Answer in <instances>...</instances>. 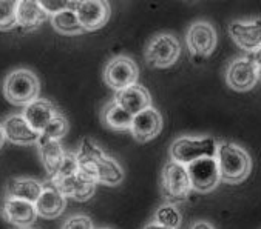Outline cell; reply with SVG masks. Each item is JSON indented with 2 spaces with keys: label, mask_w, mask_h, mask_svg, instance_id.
<instances>
[{
  "label": "cell",
  "mask_w": 261,
  "mask_h": 229,
  "mask_svg": "<svg viewBox=\"0 0 261 229\" xmlns=\"http://www.w3.org/2000/svg\"><path fill=\"white\" fill-rule=\"evenodd\" d=\"M100 229H110V227H100Z\"/></svg>",
  "instance_id": "cell-35"
},
{
  "label": "cell",
  "mask_w": 261,
  "mask_h": 229,
  "mask_svg": "<svg viewBox=\"0 0 261 229\" xmlns=\"http://www.w3.org/2000/svg\"><path fill=\"white\" fill-rule=\"evenodd\" d=\"M37 146H39V155H40L45 171L49 174V177H55L65 157V151L61 145V140L40 142L37 143Z\"/></svg>",
  "instance_id": "cell-21"
},
{
  "label": "cell",
  "mask_w": 261,
  "mask_h": 229,
  "mask_svg": "<svg viewBox=\"0 0 261 229\" xmlns=\"http://www.w3.org/2000/svg\"><path fill=\"white\" fill-rule=\"evenodd\" d=\"M161 186H163V194L167 199L182 200L192 189L190 177L187 173V165L178 163L175 160L167 161L166 166L163 168Z\"/></svg>",
  "instance_id": "cell-7"
},
{
  "label": "cell",
  "mask_w": 261,
  "mask_h": 229,
  "mask_svg": "<svg viewBox=\"0 0 261 229\" xmlns=\"http://www.w3.org/2000/svg\"><path fill=\"white\" fill-rule=\"evenodd\" d=\"M65 197H71L79 202H85L93 197L96 191V180L90 177L84 171H77L76 174L64 179H51Z\"/></svg>",
  "instance_id": "cell-12"
},
{
  "label": "cell",
  "mask_w": 261,
  "mask_h": 229,
  "mask_svg": "<svg viewBox=\"0 0 261 229\" xmlns=\"http://www.w3.org/2000/svg\"><path fill=\"white\" fill-rule=\"evenodd\" d=\"M217 142L212 137H179L170 146V158L189 165L204 157L217 155Z\"/></svg>",
  "instance_id": "cell-4"
},
{
  "label": "cell",
  "mask_w": 261,
  "mask_h": 229,
  "mask_svg": "<svg viewBox=\"0 0 261 229\" xmlns=\"http://www.w3.org/2000/svg\"><path fill=\"white\" fill-rule=\"evenodd\" d=\"M186 42H187V48L192 57L196 62H199L215 51L217 31L208 22H204V20L195 22L190 25L187 31Z\"/></svg>",
  "instance_id": "cell-6"
},
{
  "label": "cell",
  "mask_w": 261,
  "mask_h": 229,
  "mask_svg": "<svg viewBox=\"0 0 261 229\" xmlns=\"http://www.w3.org/2000/svg\"><path fill=\"white\" fill-rule=\"evenodd\" d=\"M5 134H4V128H2V123H0V149H2L4 143H5Z\"/></svg>",
  "instance_id": "cell-34"
},
{
  "label": "cell",
  "mask_w": 261,
  "mask_h": 229,
  "mask_svg": "<svg viewBox=\"0 0 261 229\" xmlns=\"http://www.w3.org/2000/svg\"><path fill=\"white\" fill-rule=\"evenodd\" d=\"M79 169L96 180V183L106 186H118L124 182L122 166L103 152L91 139H82L76 152Z\"/></svg>",
  "instance_id": "cell-1"
},
{
  "label": "cell",
  "mask_w": 261,
  "mask_h": 229,
  "mask_svg": "<svg viewBox=\"0 0 261 229\" xmlns=\"http://www.w3.org/2000/svg\"><path fill=\"white\" fill-rule=\"evenodd\" d=\"M73 10L84 31H96L106 26L112 13L109 0H76Z\"/></svg>",
  "instance_id": "cell-10"
},
{
  "label": "cell",
  "mask_w": 261,
  "mask_h": 229,
  "mask_svg": "<svg viewBox=\"0 0 261 229\" xmlns=\"http://www.w3.org/2000/svg\"><path fill=\"white\" fill-rule=\"evenodd\" d=\"M250 57H252V60H253V63H255V67H256L258 76H259V79H261V46H259L256 51L250 52Z\"/></svg>",
  "instance_id": "cell-31"
},
{
  "label": "cell",
  "mask_w": 261,
  "mask_h": 229,
  "mask_svg": "<svg viewBox=\"0 0 261 229\" xmlns=\"http://www.w3.org/2000/svg\"><path fill=\"white\" fill-rule=\"evenodd\" d=\"M40 82L37 76L30 70H14L4 82V94L13 105L25 106L27 103L37 99Z\"/></svg>",
  "instance_id": "cell-3"
},
{
  "label": "cell",
  "mask_w": 261,
  "mask_h": 229,
  "mask_svg": "<svg viewBox=\"0 0 261 229\" xmlns=\"http://www.w3.org/2000/svg\"><path fill=\"white\" fill-rule=\"evenodd\" d=\"M51 25H53V28L56 31L62 32V34H68V36L84 32V28H82L73 7L62 10V11L51 16Z\"/></svg>",
  "instance_id": "cell-24"
},
{
  "label": "cell",
  "mask_w": 261,
  "mask_h": 229,
  "mask_svg": "<svg viewBox=\"0 0 261 229\" xmlns=\"http://www.w3.org/2000/svg\"><path fill=\"white\" fill-rule=\"evenodd\" d=\"M217 163L220 171V179L226 183H240L243 182L252 168L249 154L229 142H221L217 146Z\"/></svg>",
  "instance_id": "cell-2"
},
{
  "label": "cell",
  "mask_w": 261,
  "mask_h": 229,
  "mask_svg": "<svg viewBox=\"0 0 261 229\" xmlns=\"http://www.w3.org/2000/svg\"><path fill=\"white\" fill-rule=\"evenodd\" d=\"M144 229H170V227H166V226H163V224H160V223L153 221V223H148Z\"/></svg>",
  "instance_id": "cell-33"
},
{
  "label": "cell",
  "mask_w": 261,
  "mask_h": 229,
  "mask_svg": "<svg viewBox=\"0 0 261 229\" xmlns=\"http://www.w3.org/2000/svg\"><path fill=\"white\" fill-rule=\"evenodd\" d=\"M23 229H28V227H23Z\"/></svg>",
  "instance_id": "cell-36"
},
{
  "label": "cell",
  "mask_w": 261,
  "mask_h": 229,
  "mask_svg": "<svg viewBox=\"0 0 261 229\" xmlns=\"http://www.w3.org/2000/svg\"><path fill=\"white\" fill-rule=\"evenodd\" d=\"M79 171V163H77V158H76V154L73 152H65V157H64V161L59 168V171L56 173L55 177L51 179H64V177H70L73 174H76Z\"/></svg>",
  "instance_id": "cell-28"
},
{
  "label": "cell",
  "mask_w": 261,
  "mask_h": 229,
  "mask_svg": "<svg viewBox=\"0 0 261 229\" xmlns=\"http://www.w3.org/2000/svg\"><path fill=\"white\" fill-rule=\"evenodd\" d=\"M138 76H139V70L136 63L127 55L113 57L106 65V70H103V80L115 91H121L136 83Z\"/></svg>",
  "instance_id": "cell-9"
},
{
  "label": "cell",
  "mask_w": 261,
  "mask_h": 229,
  "mask_svg": "<svg viewBox=\"0 0 261 229\" xmlns=\"http://www.w3.org/2000/svg\"><path fill=\"white\" fill-rule=\"evenodd\" d=\"M115 102H118L125 111L133 114V116L141 112L142 109L151 106V97L148 91L138 83H133L121 91H116Z\"/></svg>",
  "instance_id": "cell-19"
},
{
  "label": "cell",
  "mask_w": 261,
  "mask_h": 229,
  "mask_svg": "<svg viewBox=\"0 0 261 229\" xmlns=\"http://www.w3.org/2000/svg\"><path fill=\"white\" fill-rule=\"evenodd\" d=\"M37 215L43 218H58L67 205V197L59 191V188L53 183V180H48L42 186V192L39 199L34 202Z\"/></svg>",
  "instance_id": "cell-15"
},
{
  "label": "cell",
  "mask_w": 261,
  "mask_h": 229,
  "mask_svg": "<svg viewBox=\"0 0 261 229\" xmlns=\"http://www.w3.org/2000/svg\"><path fill=\"white\" fill-rule=\"evenodd\" d=\"M46 19L48 14L39 7L36 0H19L16 11V26L25 31H31L39 28Z\"/></svg>",
  "instance_id": "cell-20"
},
{
  "label": "cell",
  "mask_w": 261,
  "mask_h": 229,
  "mask_svg": "<svg viewBox=\"0 0 261 229\" xmlns=\"http://www.w3.org/2000/svg\"><path fill=\"white\" fill-rule=\"evenodd\" d=\"M259 80L256 67L252 60L250 54L238 57L229 63L226 71V82L235 91H249Z\"/></svg>",
  "instance_id": "cell-11"
},
{
  "label": "cell",
  "mask_w": 261,
  "mask_h": 229,
  "mask_svg": "<svg viewBox=\"0 0 261 229\" xmlns=\"http://www.w3.org/2000/svg\"><path fill=\"white\" fill-rule=\"evenodd\" d=\"M0 214L2 217L13 224L28 227L33 224L37 218V211L36 205L28 200L22 199H14V197H5L0 206Z\"/></svg>",
  "instance_id": "cell-16"
},
{
  "label": "cell",
  "mask_w": 261,
  "mask_h": 229,
  "mask_svg": "<svg viewBox=\"0 0 261 229\" xmlns=\"http://www.w3.org/2000/svg\"><path fill=\"white\" fill-rule=\"evenodd\" d=\"M100 119L107 128L115 129V131H130L133 114L125 111L118 102H109L102 109Z\"/></svg>",
  "instance_id": "cell-22"
},
{
  "label": "cell",
  "mask_w": 261,
  "mask_h": 229,
  "mask_svg": "<svg viewBox=\"0 0 261 229\" xmlns=\"http://www.w3.org/2000/svg\"><path fill=\"white\" fill-rule=\"evenodd\" d=\"M192 189L198 192H208L218 186L220 171L215 157H204L187 165Z\"/></svg>",
  "instance_id": "cell-8"
},
{
  "label": "cell",
  "mask_w": 261,
  "mask_h": 229,
  "mask_svg": "<svg viewBox=\"0 0 261 229\" xmlns=\"http://www.w3.org/2000/svg\"><path fill=\"white\" fill-rule=\"evenodd\" d=\"M68 128H70V125H68L67 117L64 116V114H61V112H56L55 116H53V119H51L46 123V126L40 131L37 143L46 142V140H61L62 137L67 136Z\"/></svg>",
  "instance_id": "cell-25"
},
{
  "label": "cell",
  "mask_w": 261,
  "mask_h": 229,
  "mask_svg": "<svg viewBox=\"0 0 261 229\" xmlns=\"http://www.w3.org/2000/svg\"><path fill=\"white\" fill-rule=\"evenodd\" d=\"M42 186L43 183H40L36 179H30V177L11 179L7 185V197L22 199L34 203L42 192Z\"/></svg>",
  "instance_id": "cell-23"
},
{
  "label": "cell",
  "mask_w": 261,
  "mask_h": 229,
  "mask_svg": "<svg viewBox=\"0 0 261 229\" xmlns=\"http://www.w3.org/2000/svg\"><path fill=\"white\" fill-rule=\"evenodd\" d=\"M56 112V106L46 99H34L33 102L27 103L23 106L22 116L27 119V122L40 134V131L46 126V123L53 119Z\"/></svg>",
  "instance_id": "cell-18"
},
{
  "label": "cell",
  "mask_w": 261,
  "mask_h": 229,
  "mask_svg": "<svg viewBox=\"0 0 261 229\" xmlns=\"http://www.w3.org/2000/svg\"><path fill=\"white\" fill-rule=\"evenodd\" d=\"M229 34L243 51L250 54L261 46V19L235 20L229 25Z\"/></svg>",
  "instance_id": "cell-14"
},
{
  "label": "cell",
  "mask_w": 261,
  "mask_h": 229,
  "mask_svg": "<svg viewBox=\"0 0 261 229\" xmlns=\"http://www.w3.org/2000/svg\"><path fill=\"white\" fill-rule=\"evenodd\" d=\"M5 139L14 145H37L39 142V133L27 122V119L22 114H14L5 119L2 123Z\"/></svg>",
  "instance_id": "cell-17"
},
{
  "label": "cell",
  "mask_w": 261,
  "mask_h": 229,
  "mask_svg": "<svg viewBox=\"0 0 261 229\" xmlns=\"http://www.w3.org/2000/svg\"><path fill=\"white\" fill-rule=\"evenodd\" d=\"M154 221L170 229H178V226L181 224V212L175 205H161L154 212Z\"/></svg>",
  "instance_id": "cell-26"
},
{
  "label": "cell",
  "mask_w": 261,
  "mask_h": 229,
  "mask_svg": "<svg viewBox=\"0 0 261 229\" xmlns=\"http://www.w3.org/2000/svg\"><path fill=\"white\" fill-rule=\"evenodd\" d=\"M62 229H94V227H93V221L88 215L76 214L65 220Z\"/></svg>",
  "instance_id": "cell-30"
},
{
  "label": "cell",
  "mask_w": 261,
  "mask_h": 229,
  "mask_svg": "<svg viewBox=\"0 0 261 229\" xmlns=\"http://www.w3.org/2000/svg\"><path fill=\"white\" fill-rule=\"evenodd\" d=\"M161 129H163V117H161V114L151 106L135 114L132 120V126H130L132 136L138 142H142V143L154 139L161 133Z\"/></svg>",
  "instance_id": "cell-13"
},
{
  "label": "cell",
  "mask_w": 261,
  "mask_h": 229,
  "mask_svg": "<svg viewBox=\"0 0 261 229\" xmlns=\"http://www.w3.org/2000/svg\"><path fill=\"white\" fill-rule=\"evenodd\" d=\"M19 0H0V29L16 26V11Z\"/></svg>",
  "instance_id": "cell-27"
},
{
  "label": "cell",
  "mask_w": 261,
  "mask_h": 229,
  "mask_svg": "<svg viewBox=\"0 0 261 229\" xmlns=\"http://www.w3.org/2000/svg\"><path fill=\"white\" fill-rule=\"evenodd\" d=\"M181 55V43L173 34L154 36L145 48V62L153 68H169Z\"/></svg>",
  "instance_id": "cell-5"
},
{
  "label": "cell",
  "mask_w": 261,
  "mask_h": 229,
  "mask_svg": "<svg viewBox=\"0 0 261 229\" xmlns=\"http://www.w3.org/2000/svg\"><path fill=\"white\" fill-rule=\"evenodd\" d=\"M36 2L48 16H53L74 5V0H36Z\"/></svg>",
  "instance_id": "cell-29"
},
{
  "label": "cell",
  "mask_w": 261,
  "mask_h": 229,
  "mask_svg": "<svg viewBox=\"0 0 261 229\" xmlns=\"http://www.w3.org/2000/svg\"><path fill=\"white\" fill-rule=\"evenodd\" d=\"M190 229H215L211 223L208 221H204V220H199V221H196V223H193L192 224V227Z\"/></svg>",
  "instance_id": "cell-32"
}]
</instances>
